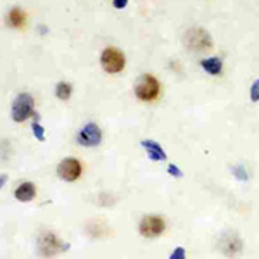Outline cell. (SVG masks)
<instances>
[{
	"instance_id": "cell-17",
	"label": "cell",
	"mask_w": 259,
	"mask_h": 259,
	"mask_svg": "<svg viewBox=\"0 0 259 259\" xmlns=\"http://www.w3.org/2000/svg\"><path fill=\"white\" fill-rule=\"evenodd\" d=\"M169 259H185V249L183 247H177L173 250V254L169 256Z\"/></svg>"
},
{
	"instance_id": "cell-9",
	"label": "cell",
	"mask_w": 259,
	"mask_h": 259,
	"mask_svg": "<svg viewBox=\"0 0 259 259\" xmlns=\"http://www.w3.org/2000/svg\"><path fill=\"white\" fill-rule=\"evenodd\" d=\"M220 247L227 256H235V254H239L242 250V242L235 233H227V235L221 239Z\"/></svg>"
},
{
	"instance_id": "cell-3",
	"label": "cell",
	"mask_w": 259,
	"mask_h": 259,
	"mask_svg": "<svg viewBox=\"0 0 259 259\" xmlns=\"http://www.w3.org/2000/svg\"><path fill=\"white\" fill-rule=\"evenodd\" d=\"M30 116H33V97L30 94H19L12 104V119L23 123Z\"/></svg>"
},
{
	"instance_id": "cell-5",
	"label": "cell",
	"mask_w": 259,
	"mask_h": 259,
	"mask_svg": "<svg viewBox=\"0 0 259 259\" xmlns=\"http://www.w3.org/2000/svg\"><path fill=\"white\" fill-rule=\"evenodd\" d=\"M166 228L164 220L159 216H145L140 223V233L147 239H156L159 237Z\"/></svg>"
},
{
	"instance_id": "cell-13",
	"label": "cell",
	"mask_w": 259,
	"mask_h": 259,
	"mask_svg": "<svg viewBox=\"0 0 259 259\" xmlns=\"http://www.w3.org/2000/svg\"><path fill=\"white\" fill-rule=\"evenodd\" d=\"M202 68L209 74H220L221 69H223V62H221V59H218V57H211V59L202 61Z\"/></svg>"
},
{
	"instance_id": "cell-2",
	"label": "cell",
	"mask_w": 259,
	"mask_h": 259,
	"mask_svg": "<svg viewBox=\"0 0 259 259\" xmlns=\"http://www.w3.org/2000/svg\"><path fill=\"white\" fill-rule=\"evenodd\" d=\"M159 81L152 76V74H144L135 85V94L140 100H154L159 95Z\"/></svg>"
},
{
	"instance_id": "cell-19",
	"label": "cell",
	"mask_w": 259,
	"mask_h": 259,
	"mask_svg": "<svg viewBox=\"0 0 259 259\" xmlns=\"http://www.w3.org/2000/svg\"><path fill=\"white\" fill-rule=\"evenodd\" d=\"M128 0H112V6L116 7V9H123V7H126Z\"/></svg>"
},
{
	"instance_id": "cell-6",
	"label": "cell",
	"mask_w": 259,
	"mask_h": 259,
	"mask_svg": "<svg viewBox=\"0 0 259 259\" xmlns=\"http://www.w3.org/2000/svg\"><path fill=\"white\" fill-rule=\"evenodd\" d=\"M57 175H59L62 180H66V182H74V180H78L81 175V164L76 159H73V157H68V159H64L59 164Z\"/></svg>"
},
{
	"instance_id": "cell-4",
	"label": "cell",
	"mask_w": 259,
	"mask_h": 259,
	"mask_svg": "<svg viewBox=\"0 0 259 259\" xmlns=\"http://www.w3.org/2000/svg\"><path fill=\"white\" fill-rule=\"evenodd\" d=\"M100 62H102V68L106 69L107 73H119V71H123L124 68V56L118 49L107 47L102 52Z\"/></svg>"
},
{
	"instance_id": "cell-12",
	"label": "cell",
	"mask_w": 259,
	"mask_h": 259,
	"mask_svg": "<svg viewBox=\"0 0 259 259\" xmlns=\"http://www.w3.org/2000/svg\"><path fill=\"white\" fill-rule=\"evenodd\" d=\"M24 21H26V16H24V12L18 9V7L12 9L9 14H7V24H9L11 28H23Z\"/></svg>"
},
{
	"instance_id": "cell-15",
	"label": "cell",
	"mask_w": 259,
	"mask_h": 259,
	"mask_svg": "<svg viewBox=\"0 0 259 259\" xmlns=\"http://www.w3.org/2000/svg\"><path fill=\"white\" fill-rule=\"evenodd\" d=\"M33 135H35L36 137V139H38L40 142H44L45 140V133H44V128H41L40 126V124L38 123H36V121H35V123H33Z\"/></svg>"
},
{
	"instance_id": "cell-11",
	"label": "cell",
	"mask_w": 259,
	"mask_h": 259,
	"mask_svg": "<svg viewBox=\"0 0 259 259\" xmlns=\"http://www.w3.org/2000/svg\"><path fill=\"white\" fill-rule=\"evenodd\" d=\"M142 145H144V149L149 152V157L152 161L166 159V152L159 147V144H156L154 140H144V142H142Z\"/></svg>"
},
{
	"instance_id": "cell-16",
	"label": "cell",
	"mask_w": 259,
	"mask_h": 259,
	"mask_svg": "<svg viewBox=\"0 0 259 259\" xmlns=\"http://www.w3.org/2000/svg\"><path fill=\"white\" fill-rule=\"evenodd\" d=\"M250 99H252V102H257L259 100V80L254 81L252 89H250Z\"/></svg>"
},
{
	"instance_id": "cell-8",
	"label": "cell",
	"mask_w": 259,
	"mask_h": 259,
	"mask_svg": "<svg viewBox=\"0 0 259 259\" xmlns=\"http://www.w3.org/2000/svg\"><path fill=\"white\" fill-rule=\"evenodd\" d=\"M62 249H68V245H61L56 235H52V233H45V235L41 237L40 250H41L44 256H52V254H56L57 250H62Z\"/></svg>"
},
{
	"instance_id": "cell-10",
	"label": "cell",
	"mask_w": 259,
	"mask_h": 259,
	"mask_svg": "<svg viewBox=\"0 0 259 259\" xmlns=\"http://www.w3.org/2000/svg\"><path fill=\"white\" fill-rule=\"evenodd\" d=\"M36 195V189L31 182H26V183H21L16 190V199L21 200V202H30L31 199H35Z\"/></svg>"
},
{
	"instance_id": "cell-18",
	"label": "cell",
	"mask_w": 259,
	"mask_h": 259,
	"mask_svg": "<svg viewBox=\"0 0 259 259\" xmlns=\"http://www.w3.org/2000/svg\"><path fill=\"white\" fill-rule=\"evenodd\" d=\"M168 171H169V175H173V177H182V171H180L175 164H169Z\"/></svg>"
},
{
	"instance_id": "cell-20",
	"label": "cell",
	"mask_w": 259,
	"mask_h": 259,
	"mask_svg": "<svg viewBox=\"0 0 259 259\" xmlns=\"http://www.w3.org/2000/svg\"><path fill=\"white\" fill-rule=\"evenodd\" d=\"M6 182H7V175H2V177H0V189H2Z\"/></svg>"
},
{
	"instance_id": "cell-14",
	"label": "cell",
	"mask_w": 259,
	"mask_h": 259,
	"mask_svg": "<svg viewBox=\"0 0 259 259\" xmlns=\"http://www.w3.org/2000/svg\"><path fill=\"white\" fill-rule=\"evenodd\" d=\"M56 94L61 100H68L71 97V85L69 83H64V81L59 83L56 89Z\"/></svg>"
},
{
	"instance_id": "cell-7",
	"label": "cell",
	"mask_w": 259,
	"mask_h": 259,
	"mask_svg": "<svg viewBox=\"0 0 259 259\" xmlns=\"http://www.w3.org/2000/svg\"><path fill=\"white\" fill-rule=\"evenodd\" d=\"M100 140H102V132L99 130L97 124L89 123L83 126V130L78 133V142L85 147H94V145H99Z\"/></svg>"
},
{
	"instance_id": "cell-1",
	"label": "cell",
	"mask_w": 259,
	"mask_h": 259,
	"mask_svg": "<svg viewBox=\"0 0 259 259\" xmlns=\"http://www.w3.org/2000/svg\"><path fill=\"white\" fill-rule=\"evenodd\" d=\"M187 49L194 50V52H204V50H209L212 47V40L209 36V33L202 28H192L185 33L183 36Z\"/></svg>"
}]
</instances>
